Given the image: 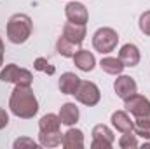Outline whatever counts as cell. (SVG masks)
Returning <instances> with one entry per match:
<instances>
[{
    "mask_svg": "<svg viewBox=\"0 0 150 149\" xmlns=\"http://www.w3.org/2000/svg\"><path fill=\"white\" fill-rule=\"evenodd\" d=\"M63 140V133L56 132V133H40L38 132V144L42 148H58L61 146Z\"/></svg>",
    "mask_w": 150,
    "mask_h": 149,
    "instance_id": "cell-20",
    "label": "cell"
},
{
    "mask_svg": "<svg viewBox=\"0 0 150 149\" xmlns=\"http://www.w3.org/2000/svg\"><path fill=\"white\" fill-rule=\"evenodd\" d=\"M32 30H33V23L28 14L18 12L12 14L7 21V39L12 44H25L32 35Z\"/></svg>",
    "mask_w": 150,
    "mask_h": 149,
    "instance_id": "cell-2",
    "label": "cell"
},
{
    "mask_svg": "<svg viewBox=\"0 0 150 149\" xmlns=\"http://www.w3.org/2000/svg\"><path fill=\"white\" fill-rule=\"evenodd\" d=\"M79 49H80V44H74L72 40H68L63 35L58 39V42H56V51L61 56H65V58H74V54Z\"/></svg>",
    "mask_w": 150,
    "mask_h": 149,
    "instance_id": "cell-19",
    "label": "cell"
},
{
    "mask_svg": "<svg viewBox=\"0 0 150 149\" xmlns=\"http://www.w3.org/2000/svg\"><path fill=\"white\" fill-rule=\"evenodd\" d=\"M0 81L4 82H14V84H23V86H32L33 75L30 70L18 67L16 63H9L0 70Z\"/></svg>",
    "mask_w": 150,
    "mask_h": 149,
    "instance_id": "cell-4",
    "label": "cell"
},
{
    "mask_svg": "<svg viewBox=\"0 0 150 149\" xmlns=\"http://www.w3.org/2000/svg\"><path fill=\"white\" fill-rule=\"evenodd\" d=\"M79 82H80V77L74 72H65L59 77V91L63 95H74L79 88Z\"/></svg>",
    "mask_w": 150,
    "mask_h": 149,
    "instance_id": "cell-16",
    "label": "cell"
},
{
    "mask_svg": "<svg viewBox=\"0 0 150 149\" xmlns=\"http://www.w3.org/2000/svg\"><path fill=\"white\" fill-rule=\"evenodd\" d=\"M59 126H61V119L56 114H45L38 121L40 133H56V132H59Z\"/></svg>",
    "mask_w": 150,
    "mask_h": 149,
    "instance_id": "cell-17",
    "label": "cell"
},
{
    "mask_svg": "<svg viewBox=\"0 0 150 149\" xmlns=\"http://www.w3.org/2000/svg\"><path fill=\"white\" fill-rule=\"evenodd\" d=\"M138 27H140L142 34L150 35V11H145V12L140 16V19H138Z\"/></svg>",
    "mask_w": 150,
    "mask_h": 149,
    "instance_id": "cell-25",
    "label": "cell"
},
{
    "mask_svg": "<svg viewBox=\"0 0 150 149\" xmlns=\"http://www.w3.org/2000/svg\"><path fill=\"white\" fill-rule=\"evenodd\" d=\"M4 53H5V47H4V42H2V37H0V67L4 65Z\"/></svg>",
    "mask_w": 150,
    "mask_h": 149,
    "instance_id": "cell-27",
    "label": "cell"
},
{
    "mask_svg": "<svg viewBox=\"0 0 150 149\" xmlns=\"http://www.w3.org/2000/svg\"><path fill=\"white\" fill-rule=\"evenodd\" d=\"M9 109L16 117L32 119L38 112V102L33 90L30 86L16 84V88L12 90L11 98H9Z\"/></svg>",
    "mask_w": 150,
    "mask_h": 149,
    "instance_id": "cell-1",
    "label": "cell"
},
{
    "mask_svg": "<svg viewBox=\"0 0 150 149\" xmlns=\"http://www.w3.org/2000/svg\"><path fill=\"white\" fill-rule=\"evenodd\" d=\"M124 107L126 111L133 116V119H145L150 117V100L147 97L134 93L133 97L124 100Z\"/></svg>",
    "mask_w": 150,
    "mask_h": 149,
    "instance_id": "cell-6",
    "label": "cell"
},
{
    "mask_svg": "<svg viewBox=\"0 0 150 149\" xmlns=\"http://www.w3.org/2000/svg\"><path fill=\"white\" fill-rule=\"evenodd\" d=\"M86 34H87V28H86V25H80V23L68 21L63 27V37L72 40L74 44H82L86 39Z\"/></svg>",
    "mask_w": 150,
    "mask_h": 149,
    "instance_id": "cell-11",
    "label": "cell"
},
{
    "mask_svg": "<svg viewBox=\"0 0 150 149\" xmlns=\"http://www.w3.org/2000/svg\"><path fill=\"white\" fill-rule=\"evenodd\" d=\"M134 123V128L133 132L136 133V137H143L145 140L150 139V117H145V119H133Z\"/></svg>",
    "mask_w": 150,
    "mask_h": 149,
    "instance_id": "cell-21",
    "label": "cell"
},
{
    "mask_svg": "<svg viewBox=\"0 0 150 149\" xmlns=\"http://www.w3.org/2000/svg\"><path fill=\"white\" fill-rule=\"evenodd\" d=\"M113 90H115V93H117L119 98L126 100V98L133 97L134 93H138V84H136V81L133 77L119 74V77L113 82Z\"/></svg>",
    "mask_w": 150,
    "mask_h": 149,
    "instance_id": "cell-8",
    "label": "cell"
},
{
    "mask_svg": "<svg viewBox=\"0 0 150 149\" xmlns=\"http://www.w3.org/2000/svg\"><path fill=\"white\" fill-rule=\"evenodd\" d=\"M38 146H40V144L35 142L33 139H30V137H19V139L14 140V149H23V148L35 149V148H38Z\"/></svg>",
    "mask_w": 150,
    "mask_h": 149,
    "instance_id": "cell-24",
    "label": "cell"
},
{
    "mask_svg": "<svg viewBox=\"0 0 150 149\" xmlns=\"http://www.w3.org/2000/svg\"><path fill=\"white\" fill-rule=\"evenodd\" d=\"M74 97L77 102H80V104H84L87 107H93V105H96L100 102L101 93H100V88L94 82H91V81H80L77 91L74 93Z\"/></svg>",
    "mask_w": 150,
    "mask_h": 149,
    "instance_id": "cell-5",
    "label": "cell"
},
{
    "mask_svg": "<svg viewBox=\"0 0 150 149\" xmlns=\"http://www.w3.org/2000/svg\"><path fill=\"white\" fill-rule=\"evenodd\" d=\"M33 69H35V70H38V72L49 74V75H52L54 72H56L54 65H51V63H49V60H47V58H42V56L35 58V62H33Z\"/></svg>",
    "mask_w": 150,
    "mask_h": 149,
    "instance_id": "cell-23",
    "label": "cell"
},
{
    "mask_svg": "<svg viewBox=\"0 0 150 149\" xmlns=\"http://www.w3.org/2000/svg\"><path fill=\"white\" fill-rule=\"evenodd\" d=\"M7 125H9V114H7L5 109H2V107H0V130H2V128H5Z\"/></svg>",
    "mask_w": 150,
    "mask_h": 149,
    "instance_id": "cell-26",
    "label": "cell"
},
{
    "mask_svg": "<svg viewBox=\"0 0 150 149\" xmlns=\"http://www.w3.org/2000/svg\"><path fill=\"white\" fill-rule=\"evenodd\" d=\"M140 49L134 44H124L119 51V60L124 63V67H136L140 63Z\"/></svg>",
    "mask_w": 150,
    "mask_h": 149,
    "instance_id": "cell-10",
    "label": "cell"
},
{
    "mask_svg": "<svg viewBox=\"0 0 150 149\" xmlns=\"http://www.w3.org/2000/svg\"><path fill=\"white\" fill-rule=\"evenodd\" d=\"M138 146H140V142H138L134 132L122 133V137L119 139V148H122V149H134V148H138Z\"/></svg>",
    "mask_w": 150,
    "mask_h": 149,
    "instance_id": "cell-22",
    "label": "cell"
},
{
    "mask_svg": "<svg viewBox=\"0 0 150 149\" xmlns=\"http://www.w3.org/2000/svg\"><path fill=\"white\" fill-rule=\"evenodd\" d=\"M117 42H119V35L113 28L108 27H103V28H98L93 35V47L101 53V54H108L112 53L113 49L117 47Z\"/></svg>",
    "mask_w": 150,
    "mask_h": 149,
    "instance_id": "cell-3",
    "label": "cell"
},
{
    "mask_svg": "<svg viewBox=\"0 0 150 149\" xmlns=\"http://www.w3.org/2000/svg\"><path fill=\"white\" fill-rule=\"evenodd\" d=\"M59 119H61V125H67V126H74L75 123L79 121V116H80V112H79V107L75 105L74 102H67V104H63L61 105V109H59Z\"/></svg>",
    "mask_w": 150,
    "mask_h": 149,
    "instance_id": "cell-15",
    "label": "cell"
},
{
    "mask_svg": "<svg viewBox=\"0 0 150 149\" xmlns=\"http://www.w3.org/2000/svg\"><path fill=\"white\" fill-rule=\"evenodd\" d=\"M100 67H101L103 72H107V74H110V75H119V74H122V70H124V63L119 58H113V56L101 58Z\"/></svg>",
    "mask_w": 150,
    "mask_h": 149,
    "instance_id": "cell-18",
    "label": "cell"
},
{
    "mask_svg": "<svg viewBox=\"0 0 150 149\" xmlns=\"http://www.w3.org/2000/svg\"><path fill=\"white\" fill-rule=\"evenodd\" d=\"M143 148H150V142H143Z\"/></svg>",
    "mask_w": 150,
    "mask_h": 149,
    "instance_id": "cell-28",
    "label": "cell"
},
{
    "mask_svg": "<svg viewBox=\"0 0 150 149\" xmlns=\"http://www.w3.org/2000/svg\"><path fill=\"white\" fill-rule=\"evenodd\" d=\"M61 146L65 149H82L84 148V133L79 128H70L67 133H63Z\"/></svg>",
    "mask_w": 150,
    "mask_h": 149,
    "instance_id": "cell-14",
    "label": "cell"
},
{
    "mask_svg": "<svg viewBox=\"0 0 150 149\" xmlns=\"http://www.w3.org/2000/svg\"><path fill=\"white\" fill-rule=\"evenodd\" d=\"M65 16L68 21L80 23V25H86L89 19V12H87L86 5H82L80 2H68L65 5Z\"/></svg>",
    "mask_w": 150,
    "mask_h": 149,
    "instance_id": "cell-9",
    "label": "cell"
},
{
    "mask_svg": "<svg viewBox=\"0 0 150 149\" xmlns=\"http://www.w3.org/2000/svg\"><path fill=\"white\" fill-rule=\"evenodd\" d=\"M91 149H110L115 142V135L107 125H96L93 128Z\"/></svg>",
    "mask_w": 150,
    "mask_h": 149,
    "instance_id": "cell-7",
    "label": "cell"
},
{
    "mask_svg": "<svg viewBox=\"0 0 150 149\" xmlns=\"http://www.w3.org/2000/svg\"><path fill=\"white\" fill-rule=\"evenodd\" d=\"M74 63L75 67L82 72H91L96 65V58L93 53L86 51V49H79L77 53L74 54Z\"/></svg>",
    "mask_w": 150,
    "mask_h": 149,
    "instance_id": "cell-13",
    "label": "cell"
},
{
    "mask_svg": "<svg viewBox=\"0 0 150 149\" xmlns=\"http://www.w3.org/2000/svg\"><path fill=\"white\" fill-rule=\"evenodd\" d=\"M112 125L113 128L120 133H127V132H133L134 128V123H133V117L129 116L127 111H115L112 114Z\"/></svg>",
    "mask_w": 150,
    "mask_h": 149,
    "instance_id": "cell-12",
    "label": "cell"
}]
</instances>
